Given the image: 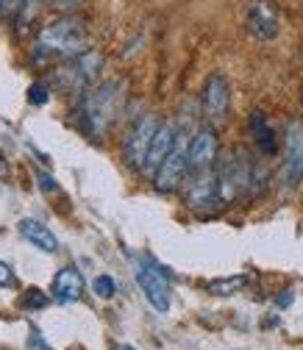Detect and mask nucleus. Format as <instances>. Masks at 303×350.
Here are the masks:
<instances>
[{
  "mask_svg": "<svg viewBox=\"0 0 303 350\" xmlns=\"http://www.w3.org/2000/svg\"><path fill=\"white\" fill-rule=\"evenodd\" d=\"M90 51V33L81 17L64 14L42 25L34 42V62L48 64V62H70L78 53Z\"/></svg>",
  "mask_w": 303,
  "mask_h": 350,
  "instance_id": "f257e3e1",
  "label": "nucleus"
},
{
  "mask_svg": "<svg viewBox=\"0 0 303 350\" xmlns=\"http://www.w3.org/2000/svg\"><path fill=\"white\" fill-rule=\"evenodd\" d=\"M120 111V83L106 81L95 90H86L78 98V122L92 139H103L109 125Z\"/></svg>",
  "mask_w": 303,
  "mask_h": 350,
  "instance_id": "f03ea898",
  "label": "nucleus"
},
{
  "mask_svg": "<svg viewBox=\"0 0 303 350\" xmlns=\"http://www.w3.org/2000/svg\"><path fill=\"white\" fill-rule=\"evenodd\" d=\"M101 67H103V56H101V51H95V48H90V51H83V53H78L75 59H70L62 70H56V83L62 86L64 92H86L90 86L95 83V78H98V72H101Z\"/></svg>",
  "mask_w": 303,
  "mask_h": 350,
  "instance_id": "7ed1b4c3",
  "label": "nucleus"
},
{
  "mask_svg": "<svg viewBox=\"0 0 303 350\" xmlns=\"http://www.w3.org/2000/svg\"><path fill=\"white\" fill-rule=\"evenodd\" d=\"M159 117L156 114H145L134 122V128L128 131V137L122 142V153H125V161L131 170H140L145 167V159H148V150H150V142L156 137V131H159Z\"/></svg>",
  "mask_w": 303,
  "mask_h": 350,
  "instance_id": "20e7f679",
  "label": "nucleus"
},
{
  "mask_svg": "<svg viewBox=\"0 0 303 350\" xmlns=\"http://www.w3.org/2000/svg\"><path fill=\"white\" fill-rule=\"evenodd\" d=\"M187 206L195 208L198 214H214L223 206L218 172H211V170L195 172V178L189 181V189H187Z\"/></svg>",
  "mask_w": 303,
  "mask_h": 350,
  "instance_id": "39448f33",
  "label": "nucleus"
},
{
  "mask_svg": "<svg viewBox=\"0 0 303 350\" xmlns=\"http://www.w3.org/2000/svg\"><path fill=\"white\" fill-rule=\"evenodd\" d=\"M187 148H189V145H184V139L179 137L176 148H172V153L161 161V167H159L156 175H153V187H156V192H161V195H172V192H176V189L184 184L187 170H189Z\"/></svg>",
  "mask_w": 303,
  "mask_h": 350,
  "instance_id": "423d86ee",
  "label": "nucleus"
},
{
  "mask_svg": "<svg viewBox=\"0 0 303 350\" xmlns=\"http://www.w3.org/2000/svg\"><path fill=\"white\" fill-rule=\"evenodd\" d=\"M134 267H137V270H134L137 284H140V289L145 292L148 303L153 306L156 312L167 314V312H170V300H172V297H170V284H167L164 273H161L159 267L148 265V261H137Z\"/></svg>",
  "mask_w": 303,
  "mask_h": 350,
  "instance_id": "0eeeda50",
  "label": "nucleus"
},
{
  "mask_svg": "<svg viewBox=\"0 0 303 350\" xmlns=\"http://www.w3.org/2000/svg\"><path fill=\"white\" fill-rule=\"evenodd\" d=\"M245 23H248V33L259 42H270L281 31L278 12H276V6L270 3V0H250Z\"/></svg>",
  "mask_w": 303,
  "mask_h": 350,
  "instance_id": "6e6552de",
  "label": "nucleus"
},
{
  "mask_svg": "<svg viewBox=\"0 0 303 350\" xmlns=\"http://www.w3.org/2000/svg\"><path fill=\"white\" fill-rule=\"evenodd\" d=\"M231 103V83L223 72H211L203 83V109L211 122H223Z\"/></svg>",
  "mask_w": 303,
  "mask_h": 350,
  "instance_id": "1a4fd4ad",
  "label": "nucleus"
},
{
  "mask_svg": "<svg viewBox=\"0 0 303 350\" xmlns=\"http://www.w3.org/2000/svg\"><path fill=\"white\" fill-rule=\"evenodd\" d=\"M281 181L287 189H295L303 181V125L300 122L287 125V159L281 170Z\"/></svg>",
  "mask_w": 303,
  "mask_h": 350,
  "instance_id": "9d476101",
  "label": "nucleus"
},
{
  "mask_svg": "<svg viewBox=\"0 0 303 350\" xmlns=\"http://www.w3.org/2000/svg\"><path fill=\"white\" fill-rule=\"evenodd\" d=\"M218 134H214V128H200L198 134L192 137L189 148H187V156H189V170L200 172V170H211L214 159H218Z\"/></svg>",
  "mask_w": 303,
  "mask_h": 350,
  "instance_id": "9b49d317",
  "label": "nucleus"
},
{
  "mask_svg": "<svg viewBox=\"0 0 303 350\" xmlns=\"http://www.w3.org/2000/svg\"><path fill=\"white\" fill-rule=\"evenodd\" d=\"M176 142H179V131H176V125H172V122H161L159 131H156V137H153V142H150V150H148V159H145L142 172L153 178L156 170L161 167V161L172 153V148H176Z\"/></svg>",
  "mask_w": 303,
  "mask_h": 350,
  "instance_id": "f8f14e48",
  "label": "nucleus"
},
{
  "mask_svg": "<svg viewBox=\"0 0 303 350\" xmlns=\"http://www.w3.org/2000/svg\"><path fill=\"white\" fill-rule=\"evenodd\" d=\"M56 303H78L83 297V278L75 267H64L56 273L53 278V289H51Z\"/></svg>",
  "mask_w": 303,
  "mask_h": 350,
  "instance_id": "ddd939ff",
  "label": "nucleus"
},
{
  "mask_svg": "<svg viewBox=\"0 0 303 350\" xmlns=\"http://www.w3.org/2000/svg\"><path fill=\"white\" fill-rule=\"evenodd\" d=\"M17 228H20V237L28 239L36 250H42V253H56V250H59V239H56V234H53L45 223L25 217V220H20Z\"/></svg>",
  "mask_w": 303,
  "mask_h": 350,
  "instance_id": "4468645a",
  "label": "nucleus"
},
{
  "mask_svg": "<svg viewBox=\"0 0 303 350\" xmlns=\"http://www.w3.org/2000/svg\"><path fill=\"white\" fill-rule=\"evenodd\" d=\"M248 125H250V137H253V142L259 145V150H262L265 156H273V153L278 150V139H276V134H273V128H270L265 111H259V109L250 111Z\"/></svg>",
  "mask_w": 303,
  "mask_h": 350,
  "instance_id": "2eb2a0df",
  "label": "nucleus"
},
{
  "mask_svg": "<svg viewBox=\"0 0 303 350\" xmlns=\"http://www.w3.org/2000/svg\"><path fill=\"white\" fill-rule=\"evenodd\" d=\"M245 284H248V275L214 278V281H209V284H206V292H209V295H218V297H231V295H237Z\"/></svg>",
  "mask_w": 303,
  "mask_h": 350,
  "instance_id": "dca6fc26",
  "label": "nucleus"
},
{
  "mask_svg": "<svg viewBox=\"0 0 303 350\" xmlns=\"http://www.w3.org/2000/svg\"><path fill=\"white\" fill-rule=\"evenodd\" d=\"M36 12H39V0H23L20 9H17V17H14L17 31H25V25H28V23H34Z\"/></svg>",
  "mask_w": 303,
  "mask_h": 350,
  "instance_id": "f3484780",
  "label": "nucleus"
},
{
  "mask_svg": "<svg viewBox=\"0 0 303 350\" xmlns=\"http://www.w3.org/2000/svg\"><path fill=\"white\" fill-rule=\"evenodd\" d=\"M48 303H51V297L42 292V289H36V286L25 289V295L20 297V306H23V309H45Z\"/></svg>",
  "mask_w": 303,
  "mask_h": 350,
  "instance_id": "a211bd4d",
  "label": "nucleus"
},
{
  "mask_svg": "<svg viewBox=\"0 0 303 350\" xmlns=\"http://www.w3.org/2000/svg\"><path fill=\"white\" fill-rule=\"evenodd\" d=\"M48 98H51V90H48L45 83H31L28 86V103L31 106H45Z\"/></svg>",
  "mask_w": 303,
  "mask_h": 350,
  "instance_id": "6ab92c4d",
  "label": "nucleus"
},
{
  "mask_svg": "<svg viewBox=\"0 0 303 350\" xmlns=\"http://www.w3.org/2000/svg\"><path fill=\"white\" fill-rule=\"evenodd\" d=\"M114 292H117V284H114L109 275H98V278H95V295H98V297L109 300V297H114Z\"/></svg>",
  "mask_w": 303,
  "mask_h": 350,
  "instance_id": "aec40b11",
  "label": "nucleus"
},
{
  "mask_svg": "<svg viewBox=\"0 0 303 350\" xmlns=\"http://www.w3.org/2000/svg\"><path fill=\"white\" fill-rule=\"evenodd\" d=\"M36 181H39V189H42V192H56V189H59L56 178H53L48 170H39V172H36Z\"/></svg>",
  "mask_w": 303,
  "mask_h": 350,
  "instance_id": "412c9836",
  "label": "nucleus"
},
{
  "mask_svg": "<svg viewBox=\"0 0 303 350\" xmlns=\"http://www.w3.org/2000/svg\"><path fill=\"white\" fill-rule=\"evenodd\" d=\"M23 0H0V20H14L17 17V9H20Z\"/></svg>",
  "mask_w": 303,
  "mask_h": 350,
  "instance_id": "4be33fe9",
  "label": "nucleus"
},
{
  "mask_svg": "<svg viewBox=\"0 0 303 350\" xmlns=\"http://www.w3.org/2000/svg\"><path fill=\"white\" fill-rule=\"evenodd\" d=\"M0 286H17V275H14V270L6 265V261H0Z\"/></svg>",
  "mask_w": 303,
  "mask_h": 350,
  "instance_id": "5701e85b",
  "label": "nucleus"
},
{
  "mask_svg": "<svg viewBox=\"0 0 303 350\" xmlns=\"http://www.w3.org/2000/svg\"><path fill=\"white\" fill-rule=\"evenodd\" d=\"M292 300H295V295H292V292L287 289L284 295H278V297H276V306H278V309H287V306H289Z\"/></svg>",
  "mask_w": 303,
  "mask_h": 350,
  "instance_id": "b1692460",
  "label": "nucleus"
},
{
  "mask_svg": "<svg viewBox=\"0 0 303 350\" xmlns=\"http://www.w3.org/2000/svg\"><path fill=\"white\" fill-rule=\"evenodd\" d=\"M83 3H86V0H56V6H59V9H70V12L78 9V6H83Z\"/></svg>",
  "mask_w": 303,
  "mask_h": 350,
  "instance_id": "393cba45",
  "label": "nucleus"
},
{
  "mask_svg": "<svg viewBox=\"0 0 303 350\" xmlns=\"http://www.w3.org/2000/svg\"><path fill=\"white\" fill-rule=\"evenodd\" d=\"M111 350H137V347H131V345H114Z\"/></svg>",
  "mask_w": 303,
  "mask_h": 350,
  "instance_id": "a878e982",
  "label": "nucleus"
}]
</instances>
